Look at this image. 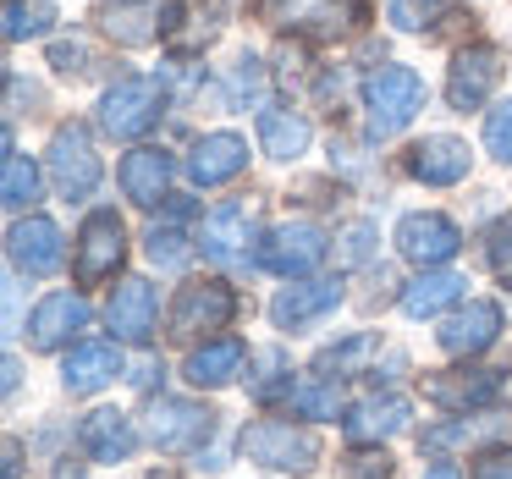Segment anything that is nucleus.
<instances>
[{
    "instance_id": "obj_30",
    "label": "nucleus",
    "mask_w": 512,
    "mask_h": 479,
    "mask_svg": "<svg viewBox=\"0 0 512 479\" xmlns=\"http://www.w3.org/2000/svg\"><path fill=\"white\" fill-rule=\"evenodd\" d=\"M50 23H56V0H6V39L12 45L50 34Z\"/></svg>"
},
{
    "instance_id": "obj_12",
    "label": "nucleus",
    "mask_w": 512,
    "mask_h": 479,
    "mask_svg": "<svg viewBox=\"0 0 512 479\" xmlns=\"http://www.w3.org/2000/svg\"><path fill=\"white\" fill-rule=\"evenodd\" d=\"M6 254H12V265L23 270V276H56L61 259H67V248H61L56 221H45V215H28V221L12 226V237H6Z\"/></svg>"
},
{
    "instance_id": "obj_19",
    "label": "nucleus",
    "mask_w": 512,
    "mask_h": 479,
    "mask_svg": "<svg viewBox=\"0 0 512 479\" xmlns=\"http://www.w3.org/2000/svg\"><path fill=\"white\" fill-rule=\"evenodd\" d=\"M105 320H111L116 342H149V331H155V287L138 281V276H127L122 287L111 292Z\"/></svg>"
},
{
    "instance_id": "obj_11",
    "label": "nucleus",
    "mask_w": 512,
    "mask_h": 479,
    "mask_svg": "<svg viewBox=\"0 0 512 479\" xmlns=\"http://www.w3.org/2000/svg\"><path fill=\"white\" fill-rule=\"evenodd\" d=\"M496 83H501V50L468 45V50H457V61H452L446 100H452V111H479V105L490 100V89H496Z\"/></svg>"
},
{
    "instance_id": "obj_33",
    "label": "nucleus",
    "mask_w": 512,
    "mask_h": 479,
    "mask_svg": "<svg viewBox=\"0 0 512 479\" xmlns=\"http://www.w3.org/2000/svg\"><path fill=\"white\" fill-rule=\"evenodd\" d=\"M485 149H490L496 160H507V166H512V100L496 105V111L485 116Z\"/></svg>"
},
{
    "instance_id": "obj_17",
    "label": "nucleus",
    "mask_w": 512,
    "mask_h": 479,
    "mask_svg": "<svg viewBox=\"0 0 512 479\" xmlns=\"http://www.w3.org/2000/svg\"><path fill=\"white\" fill-rule=\"evenodd\" d=\"M408 171L419 182H430V188H452V182L468 177V144L452 133H435V138H424V144H413Z\"/></svg>"
},
{
    "instance_id": "obj_13",
    "label": "nucleus",
    "mask_w": 512,
    "mask_h": 479,
    "mask_svg": "<svg viewBox=\"0 0 512 479\" xmlns=\"http://www.w3.org/2000/svg\"><path fill=\"white\" fill-rule=\"evenodd\" d=\"M89 303L72 298V292H50L45 303L34 309V320H28V342L39 347V353H56V347H67L78 331H89Z\"/></svg>"
},
{
    "instance_id": "obj_15",
    "label": "nucleus",
    "mask_w": 512,
    "mask_h": 479,
    "mask_svg": "<svg viewBox=\"0 0 512 479\" xmlns=\"http://www.w3.org/2000/svg\"><path fill=\"white\" fill-rule=\"evenodd\" d=\"M171 23H177V0H116V6H105V34L122 39V45H149Z\"/></svg>"
},
{
    "instance_id": "obj_38",
    "label": "nucleus",
    "mask_w": 512,
    "mask_h": 479,
    "mask_svg": "<svg viewBox=\"0 0 512 479\" xmlns=\"http://www.w3.org/2000/svg\"><path fill=\"white\" fill-rule=\"evenodd\" d=\"M50 61H56V72H67V78H72V72H89V50H83V45H56V50H50Z\"/></svg>"
},
{
    "instance_id": "obj_7",
    "label": "nucleus",
    "mask_w": 512,
    "mask_h": 479,
    "mask_svg": "<svg viewBox=\"0 0 512 479\" xmlns=\"http://www.w3.org/2000/svg\"><path fill=\"white\" fill-rule=\"evenodd\" d=\"M320 259H325V232L314 221H287L259 243V265H265L270 276H287V281L309 276Z\"/></svg>"
},
{
    "instance_id": "obj_20",
    "label": "nucleus",
    "mask_w": 512,
    "mask_h": 479,
    "mask_svg": "<svg viewBox=\"0 0 512 479\" xmlns=\"http://www.w3.org/2000/svg\"><path fill=\"white\" fill-rule=\"evenodd\" d=\"M116 375H122L116 342H83V347H72L67 364H61V380H67V391H78V397H94V391L111 386Z\"/></svg>"
},
{
    "instance_id": "obj_18",
    "label": "nucleus",
    "mask_w": 512,
    "mask_h": 479,
    "mask_svg": "<svg viewBox=\"0 0 512 479\" xmlns=\"http://www.w3.org/2000/svg\"><path fill=\"white\" fill-rule=\"evenodd\" d=\"M496 336H501V309L490 298H479V303H468V309H457L452 320H446L441 347L452 358H474V353H485Z\"/></svg>"
},
{
    "instance_id": "obj_21",
    "label": "nucleus",
    "mask_w": 512,
    "mask_h": 479,
    "mask_svg": "<svg viewBox=\"0 0 512 479\" xmlns=\"http://www.w3.org/2000/svg\"><path fill=\"white\" fill-rule=\"evenodd\" d=\"M336 303H342V287H336V281H309V287L276 292V303H270V320H276L281 331H298V325H309V320H320V314H331Z\"/></svg>"
},
{
    "instance_id": "obj_37",
    "label": "nucleus",
    "mask_w": 512,
    "mask_h": 479,
    "mask_svg": "<svg viewBox=\"0 0 512 479\" xmlns=\"http://www.w3.org/2000/svg\"><path fill=\"white\" fill-rule=\"evenodd\" d=\"M474 479H512V452H507V446L479 457V463H474Z\"/></svg>"
},
{
    "instance_id": "obj_3",
    "label": "nucleus",
    "mask_w": 512,
    "mask_h": 479,
    "mask_svg": "<svg viewBox=\"0 0 512 479\" xmlns=\"http://www.w3.org/2000/svg\"><path fill=\"white\" fill-rule=\"evenodd\" d=\"M160 105H166V94L155 78H116L100 94V127L111 138H144L160 122Z\"/></svg>"
},
{
    "instance_id": "obj_10",
    "label": "nucleus",
    "mask_w": 512,
    "mask_h": 479,
    "mask_svg": "<svg viewBox=\"0 0 512 479\" xmlns=\"http://www.w3.org/2000/svg\"><path fill=\"white\" fill-rule=\"evenodd\" d=\"M397 248H402V259L430 270V265H446V259L463 248V232H457V221H446V215L419 210V215H402L397 221Z\"/></svg>"
},
{
    "instance_id": "obj_5",
    "label": "nucleus",
    "mask_w": 512,
    "mask_h": 479,
    "mask_svg": "<svg viewBox=\"0 0 512 479\" xmlns=\"http://www.w3.org/2000/svg\"><path fill=\"white\" fill-rule=\"evenodd\" d=\"M243 452L265 468H281V474H309L320 463V435L292 430L281 419H265V424H248L243 430Z\"/></svg>"
},
{
    "instance_id": "obj_39",
    "label": "nucleus",
    "mask_w": 512,
    "mask_h": 479,
    "mask_svg": "<svg viewBox=\"0 0 512 479\" xmlns=\"http://www.w3.org/2000/svg\"><path fill=\"white\" fill-rule=\"evenodd\" d=\"M424 479H463V474H457L452 463H435V468H430V474H424Z\"/></svg>"
},
{
    "instance_id": "obj_1",
    "label": "nucleus",
    "mask_w": 512,
    "mask_h": 479,
    "mask_svg": "<svg viewBox=\"0 0 512 479\" xmlns=\"http://www.w3.org/2000/svg\"><path fill=\"white\" fill-rule=\"evenodd\" d=\"M364 111L369 138H391L424 111V78L413 67H375L364 78Z\"/></svg>"
},
{
    "instance_id": "obj_16",
    "label": "nucleus",
    "mask_w": 512,
    "mask_h": 479,
    "mask_svg": "<svg viewBox=\"0 0 512 479\" xmlns=\"http://www.w3.org/2000/svg\"><path fill=\"white\" fill-rule=\"evenodd\" d=\"M243 166H248V144L237 133H204L188 155V177L199 182V188H221V182H232Z\"/></svg>"
},
{
    "instance_id": "obj_8",
    "label": "nucleus",
    "mask_w": 512,
    "mask_h": 479,
    "mask_svg": "<svg viewBox=\"0 0 512 479\" xmlns=\"http://www.w3.org/2000/svg\"><path fill=\"white\" fill-rule=\"evenodd\" d=\"M237 314V292L226 281H193L177 292L171 303V331L177 336H204V331H226V320Z\"/></svg>"
},
{
    "instance_id": "obj_35",
    "label": "nucleus",
    "mask_w": 512,
    "mask_h": 479,
    "mask_svg": "<svg viewBox=\"0 0 512 479\" xmlns=\"http://www.w3.org/2000/svg\"><path fill=\"white\" fill-rule=\"evenodd\" d=\"M490 265H496V276L512 287V215L490 226Z\"/></svg>"
},
{
    "instance_id": "obj_25",
    "label": "nucleus",
    "mask_w": 512,
    "mask_h": 479,
    "mask_svg": "<svg viewBox=\"0 0 512 479\" xmlns=\"http://www.w3.org/2000/svg\"><path fill=\"white\" fill-rule=\"evenodd\" d=\"M463 287H468V281L452 276V270H424L419 281H408V287H402V314H413V320H430V314L452 309V303L463 298Z\"/></svg>"
},
{
    "instance_id": "obj_24",
    "label": "nucleus",
    "mask_w": 512,
    "mask_h": 479,
    "mask_svg": "<svg viewBox=\"0 0 512 479\" xmlns=\"http://www.w3.org/2000/svg\"><path fill=\"white\" fill-rule=\"evenodd\" d=\"M408 397H397V391H386V397H364L353 408V419H347V435L353 441H386V435L408 430Z\"/></svg>"
},
{
    "instance_id": "obj_31",
    "label": "nucleus",
    "mask_w": 512,
    "mask_h": 479,
    "mask_svg": "<svg viewBox=\"0 0 512 479\" xmlns=\"http://www.w3.org/2000/svg\"><path fill=\"white\" fill-rule=\"evenodd\" d=\"M149 259H155L160 270H182L188 265V237L177 232V226H149Z\"/></svg>"
},
{
    "instance_id": "obj_29",
    "label": "nucleus",
    "mask_w": 512,
    "mask_h": 479,
    "mask_svg": "<svg viewBox=\"0 0 512 479\" xmlns=\"http://www.w3.org/2000/svg\"><path fill=\"white\" fill-rule=\"evenodd\" d=\"M39 199V166L17 149H6V171H0V204L6 210H28Z\"/></svg>"
},
{
    "instance_id": "obj_14",
    "label": "nucleus",
    "mask_w": 512,
    "mask_h": 479,
    "mask_svg": "<svg viewBox=\"0 0 512 479\" xmlns=\"http://www.w3.org/2000/svg\"><path fill=\"white\" fill-rule=\"evenodd\" d=\"M254 232L259 226H254V210H248V204H221V210L204 221V232H199L204 259H215V265H243Z\"/></svg>"
},
{
    "instance_id": "obj_9",
    "label": "nucleus",
    "mask_w": 512,
    "mask_h": 479,
    "mask_svg": "<svg viewBox=\"0 0 512 479\" xmlns=\"http://www.w3.org/2000/svg\"><path fill=\"white\" fill-rule=\"evenodd\" d=\"M215 430V413L199 408V402H182V397H160L155 408H149V441L160 446V452H193V446H204Z\"/></svg>"
},
{
    "instance_id": "obj_23",
    "label": "nucleus",
    "mask_w": 512,
    "mask_h": 479,
    "mask_svg": "<svg viewBox=\"0 0 512 479\" xmlns=\"http://www.w3.org/2000/svg\"><path fill=\"white\" fill-rule=\"evenodd\" d=\"M83 452L94 463H127L133 457V424H127V413H116V408L89 413L83 419Z\"/></svg>"
},
{
    "instance_id": "obj_22",
    "label": "nucleus",
    "mask_w": 512,
    "mask_h": 479,
    "mask_svg": "<svg viewBox=\"0 0 512 479\" xmlns=\"http://www.w3.org/2000/svg\"><path fill=\"white\" fill-rule=\"evenodd\" d=\"M116 177H122V193L133 204H160L166 199V182H171V155L166 149H133V155L122 160V171H116Z\"/></svg>"
},
{
    "instance_id": "obj_32",
    "label": "nucleus",
    "mask_w": 512,
    "mask_h": 479,
    "mask_svg": "<svg viewBox=\"0 0 512 479\" xmlns=\"http://www.w3.org/2000/svg\"><path fill=\"white\" fill-rule=\"evenodd\" d=\"M441 0H391V23L402 28V34H424V28L441 23Z\"/></svg>"
},
{
    "instance_id": "obj_28",
    "label": "nucleus",
    "mask_w": 512,
    "mask_h": 479,
    "mask_svg": "<svg viewBox=\"0 0 512 479\" xmlns=\"http://www.w3.org/2000/svg\"><path fill=\"white\" fill-rule=\"evenodd\" d=\"M259 144H265V155H276V160H298L303 149H309V116L265 111L259 116Z\"/></svg>"
},
{
    "instance_id": "obj_26",
    "label": "nucleus",
    "mask_w": 512,
    "mask_h": 479,
    "mask_svg": "<svg viewBox=\"0 0 512 479\" xmlns=\"http://www.w3.org/2000/svg\"><path fill=\"white\" fill-rule=\"evenodd\" d=\"M501 391V375L479 369V375H430L424 380V397L441 402V408H479Z\"/></svg>"
},
{
    "instance_id": "obj_2",
    "label": "nucleus",
    "mask_w": 512,
    "mask_h": 479,
    "mask_svg": "<svg viewBox=\"0 0 512 479\" xmlns=\"http://www.w3.org/2000/svg\"><path fill=\"white\" fill-rule=\"evenodd\" d=\"M45 171H50L61 199H89V193L100 188V155H94L89 127L83 122L56 127V138H50V149H45Z\"/></svg>"
},
{
    "instance_id": "obj_36",
    "label": "nucleus",
    "mask_w": 512,
    "mask_h": 479,
    "mask_svg": "<svg viewBox=\"0 0 512 479\" xmlns=\"http://www.w3.org/2000/svg\"><path fill=\"white\" fill-rule=\"evenodd\" d=\"M298 408L309 413V419H336V391L331 386H303L298 391Z\"/></svg>"
},
{
    "instance_id": "obj_6",
    "label": "nucleus",
    "mask_w": 512,
    "mask_h": 479,
    "mask_svg": "<svg viewBox=\"0 0 512 479\" xmlns=\"http://www.w3.org/2000/svg\"><path fill=\"white\" fill-rule=\"evenodd\" d=\"M270 23L292 28V34L303 39H342L347 28L364 23V0H270L265 6Z\"/></svg>"
},
{
    "instance_id": "obj_34",
    "label": "nucleus",
    "mask_w": 512,
    "mask_h": 479,
    "mask_svg": "<svg viewBox=\"0 0 512 479\" xmlns=\"http://www.w3.org/2000/svg\"><path fill=\"white\" fill-rule=\"evenodd\" d=\"M369 347H375V342H369V336H347V342L342 347H331V353H320V364H314V369H320V375H347V369H353L358 364V358H364L369 353Z\"/></svg>"
},
{
    "instance_id": "obj_27",
    "label": "nucleus",
    "mask_w": 512,
    "mask_h": 479,
    "mask_svg": "<svg viewBox=\"0 0 512 479\" xmlns=\"http://www.w3.org/2000/svg\"><path fill=\"white\" fill-rule=\"evenodd\" d=\"M237 369H243V342H237V336L204 342V347H193V358H188V380H193V386H226Z\"/></svg>"
},
{
    "instance_id": "obj_4",
    "label": "nucleus",
    "mask_w": 512,
    "mask_h": 479,
    "mask_svg": "<svg viewBox=\"0 0 512 479\" xmlns=\"http://www.w3.org/2000/svg\"><path fill=\"white\" fill-rule=\"evenodd\" d=\"M127 259V232H122V215L116 210H94L78 232V254H72V276L78 287H100L122 270Z\"/></svg>"
}]
</instances>
